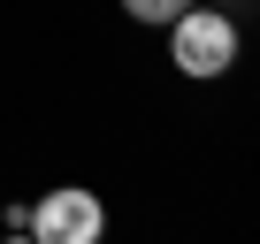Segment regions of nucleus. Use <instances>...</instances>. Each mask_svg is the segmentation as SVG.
<instances>
[{"mask_svg":"<svg viewBox=\"0 0 260 244\" xmlns=\"http://www.w3.org/2000/svg\"><path fill=\"white\" fill-rule=\"evenodd\" d=\"M237 23L222 16V8H199V0H191V8L169 23V61L191 76V84H214V76H230L237 69Z\"/></svg>","mask_w":260,"mask_h":244,"instance_id":"1","label":"nucleus"},{"mask_svg":"<svg viewBox=\"0 0 260 244\" xmlns=\"http://www.w3.org/2000/svg\"><path fill=\"white\" fill-rule=\"evenodd\" d=\"M23 236L31 244H107V206H100V191L61 183L39 206H23Z\"/></svg>","mask_w":260,"mask_h":244,"instance_id":"2","label":"nucleus"},{"mask_svg":"<svg viewBox=\"0 0 260 244\" xmlns=\"http://www.w3.org/2000/svg\"><path fill=\"white\" fill-rule=\"evenodd\" d=\"M184 8H191V0H122V16H130V23H146V31H169Z\"/></svg>","mask_w":260,"mask_h":244,"instance_id":"3","label":"nucleus"},{"mask_svg":"<svg viewBox=\"0 0 260 244\" xmlns=\"http://www.w3.org/2000/svg\"><path fill=\"white\" fill-rule=\"evenodd\" d=\"M8 244H31V236H23V229H16V236H8Z\"/></svg>","mask_w":260,"mask_h":244,"instance_id":"4","label":"nucleus"}]
</instances>
